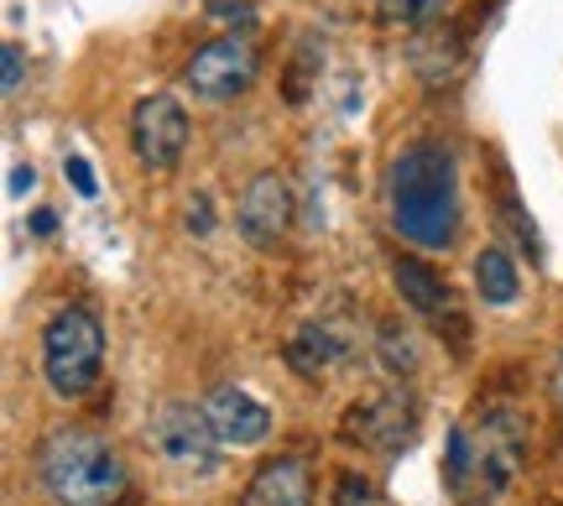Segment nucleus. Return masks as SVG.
Returning <instances> with one entry per match:
<instances>
[{
    "instance_id": "26",
    "label": "nucleus",
    "mask_w": 563,
    "mask_h": 506,
    "mask_svg": "<svg viewBox=\"0 0 563 506\" xmlns=\"http://www.w3.org/2000/svg\"><path fill=\"white\" fill-rule=\"evenodd\" d=\"M53 230H58V215H53V209H37V215H32V235H53Z\"/></svg>"
},
{
    "instance_id": "21",
    "label": "nucleus",
    "mask_w": 563,
    "mask_h": 506,
    "mask_svg": "<svg viewBox=\"0 0 563 506\" xmlns=\"http://www.w3.org/2000/svg\"><path fill=\"white\" fill-rule=\"evenodd\" d=\"M63 178L74 183V194H84V199L100 194V178H95V167L84 163V157H63Z\"/></svg>"
},
{
    "instance_id": "6",
    "label": "nucleus",
    "mask_w": 563,
    "mask_h": 506,
    "mask_svg": "<svg viewBox=\"0 0 563 506\" xmlns=\"http://www.w3.org/2000/svg\"><path fill=\"white\" fill-rule=\"evenodd\" d=\"M527 454V418L517 407H485L481 428L470 433V475H481L485 496H501Z\"/></svg>"
},
{
    "instance_id": "20",
    "label": "nucleus",
    "mask_w": 563,
    "mask_h": 506,
    "mask_svg": "<svg viewBox=\"0 0 563 506\" xmlns=\"http://www.w3.org/2000/svg\"><path fill=\"white\" fill-rule=\"evenodd\" d=\"M323 58H313V47L308 42H298V68H292V79H287V100L302 105L308 100V68H319Z\"/></svg>"
},
{
    "instance_id": "14",
    "label": "nucleus",
    "mask_w": 563,
    "mask_h": 506,
    "mask_svg": "<svg viewBox=\"0 0 563 506\" xmlns=\"http://www.w3.org/2000/svg\"><path fill=\"white\" fill-rule=\"evenodd\" d=\"M475 287H481V298H485L490 308L517 304V293H522V277H517V262L506 256L501 245H485L481 256H475Z\"/></svg>"
},
{
    "instance_id": "5",
    "label": "nucleus",
    "mask_w": 563,
    "mask_h": 506,
    "mask_svg": "<svg viewBox=\"0 0 563 506\" xmlns=\"http://www.w3.org/2000/svg\"><path fill=\"white\" fill-rule=\"evenodd\" d=\"M256 68H262V53H256V42L241 37V32H224V37L203 42L199 53L188 58V68H183V79H188V89L199 95V100H235V95H245L251 89V79H256Z\"/></svg>"
},
{
    "instance_id": "3",
    "label": "nucleus",
    "mask_w": 563,
    "mask_h": 506,
    "mask_svg": "<svg viewBox=\"0 0 563 506\" xmlns=\"http://www.w3.org/2000/svg\"><path fill=\"white\" fill-rule=\"evenodd\" d=\"M104 365V324L95 308L68 304L42 329V371L58 397H89Z\"/></svg>"
},
{
    "instance_id": "10",
    "label": "nucleus",
    "mask_w": 563,
    "mask_h": 506,
    "mask_svg": "<svg viewBox=\"0 0 563 506\" xmlns=\"http://www.w3.org/2000/svg\"><path fill=\"white\" fill-rule=\"evenodd\" d=\"M203 418L220 433L224 449H256V444H266V433H272V413H266L251 392H241V386H214V392L203 397Z\"/></svg>"
},
{
    "instance_id": "9",
    "label": "nucleus",
    "mask_w": 563,
    "mask_h": 506,
    "mask_svg": "<svg viewBox=\"0 0 563 506\" xmlns=\"http://www.w3.org/2000/svg\"><path fill=\"white\" fill-rule=\"evenodd\" d=\"M235 224H241V235L256 251H272L287 235V224H292V188H287V178L282 173H256L245 183Z\"/></svg>"
},
{
    "instance_id": "1",
    "label": "nucleus",
    "mask_w": 563,
    "mask_h": 506,
    "mask_svg": "<svg viewBox=\"0 0 563 506\" xmlns=\"http://www.w3.org/2000/svg\"><path fill=\"white\" fill-rule=\"evenodd\" d=\"M386 199H391V230L402 241L422 251H449L460 241V173H454L449 146H402L386 178Z\"/></svg>"
},
{
    "instance_id": "11",
    "label": "nucleus",
    "mask_w": 563,
    "mask_h": 506,
    "mask_svg": "<svg viewBox=\"0 0 563 506\" xmlns=\"http://www.w3.org/2000/svg\"><path fill=\"white\" fill-rule=\"evenodd\" d=\"M241 506H313V475H308V460H298V454L266 460V465L251 475Z\"/></svg>"
},
{
    "instance_id": "7",
    "label": "nucleus",
    "mask_w": 563,
    "mask_h": 506,
    "mask_svg": "<svg viewBox=\"0 0 563 506\" xmlns=\"http://www.w3.org/2000/svg\"><path fill=\"white\" fill-rule=\"evenodd\" d=\"M344 433L365 449H382V454H402L418 439V403L407 386H386L382 397L350 407L344 413Z\"/></svg>"
},
{
    "instance_id": "8",
    "label": "nucleus",
    "mask_w": 563,
    "mask_h": 506,
    "mask_svg": "<svg viewBox=\"0 0 563 506\" xmlns=\"http://www.w3.org/2000/svg\"><path fill=\"white\" fill-rule=\"evenodd\" d=\"M131 146H136V163L152 173L178 167L183 146H188V116L173 95H146L131 110Z\"/></svg>"
},
{
    "instance_id": "16",
    "label": "nucleus",
    "mask_w": 563,
    "mask_h": 506,
    "mask_svg": "<svg viewBox=\"0 0 563 506\" xmlns=\"http://www.w3.org/2000/svg\"><path fill=\"white\" fill-rule=\"evenodd\" d=\"M376 355H382V365L391 376H412L422 361L418 334H412L402 319H382V324H376Z\"/></svg>"
},
{
    "instance_id": "2",
    "label": "nucleus",
    "mask_w": 563,
    "mask_h": 506,
    "mask_svg": "<svg viewBox=\"0 0 563 506\" xmlns=\"http://www.w3.org/2000/svg\"><path fill=\"white\" fill-rule=\"evenodd\" d=\"M42 491L58 506H115L125 496V465L121 454L89 428L63 424L32 454Z\"/></svg>"
},
{
    "instance_id": "24",
    "label": "nucleus",
    "mask_w": 563,
    "mask_h": 506,
    "mask_svg": "<svg viewBox=\"0 0 563 506\" xmlns=\"http://www.w3.org/2000/svg\"><path fill=\"white\" fill-rule=\"evenodd\" d=\"M0 63H5V95H16L21 74H26V68H21V47H16V42H5V47H0Z\"/></svg>"
},
{
    "instance_id": "23",
    "label": "nucleus",
    "mask_w": 563,
    "mask_h": 506,
    "mask_svg": "<svg viewBox=\"0 0 563 506\" xmlns=\"http://www.w3.org/2000/svg\"><path fill=\"white\" fill-rule=\"evenodd\" d=\"M188 230H194V235H209V230H214V204H209V194H194V204H188Z\"/></svg>"
},
{
    "instance_id": "25",
    "label": "nucleus",
    "mask_w": 563,
    "mask_h": 506,
    "mask_svg": "<svg viewBox=\"0 0 563 506\" xmlns=\"http://www.w3.org/2000/svg\"><path fill=\"white\" fill-rule=\"evenodd\" d=\"M32 188H37V173H32V167H11V194H32Z\"/></svg>"
},
{
    "instance_id": "15",
    "label": "nucleus",
    "mask_w": 563,
    "mask_h": 506,
    "mask_svg": "<svg viewBox=\"0 0 563 506\" xmlns=\"http://www.w3.org/2000/svg\"><path fill=\"white\" fill-rule=\"evenodd\" d=\"M334 361H344V340L323 324L298 329V340L287 344V365H292L298 376H319V371H329Z\"/></svg>"
},
{
    "instance_id": "18",
    "label": "nucleus",
    "mask_w": 563,
    "mask_h": 506,
    "mask_svg": "<svg viewBox=\"0 0 563 506\" xmlns=\"http://www.w3.org/2000/svg\"><path fill=\"white\" fill-rule=\"evenodd\" d=\"M203 11H209V21H220L230 32H245V26L256 21V6H251V0H203Z\"/></svg>"
},
{
    "instance_id": "17",
    "label": "nucleus",
    "mask_w": 563,
    "mask_h": 506,
    "mask_svg": "<svg viewBox=\"0 0 563 506\" xmlns=\"http://www.w3.org/2000/svg\"><path fill=\"white\" fill-rule=\"evenodd\" d=\"M449 11V0H382V21L386 26H433Z\"/></svg>"
},
{
    "instance_id": "19",
    "label": "nucleus",
    "mask_w": 563,
    "mask_h": 506,
    "mask_svg": "<svg viewBox=\"0 0 563 506\" xmlns=\"http://www.w3.org/2000/svg\"><path fill=\"white\" fill-rule=\"evenodd\" d=\"M376 502V486L365 481L361 470H344L340 486H334V506H371Z\"/></svg>"
},
{
    "instance_id": "27",
    "label": "nucleus",
    "mask_w": 563,
    "mask_h": 506,
    "mask_svg": "<svg viewBox=\"0 0 563 506\" xmlns=\"http://www.w3.org/2000/svg\"><path fill=\"white\" fill-rule=\"evenodd\" d=\"M553 397H559V407H563V355H559V371H553Z\"/></svg>"
},
{
    "instance_id": "22",
    "label": "nucleus",
    "mask_w": 563,
    "mask_h": 506,
    "mask_svg": "<svg viewBox=\"0 0 563 506\" xmlns=\"http://www.w3.org/2000/svg\"><path fill=\"white\" fill-rule=\"evenodd\" d=\"M506 224L517 230V241H522L527 251H532V256L543 251V245H538V230H532V215H527V209H522V204H517V199H506Z\"/></svg>"
},
{
    "instance_id": "13",
    "label": "nucleus",
    "mask_w": 563,
    "mask_h": 506,
    "mask_svg": "<svg viewBox=\"0 0 563 506\" xmlns=\"http://www.w3.org/2000/svg\"><path fill=\"white\" fill-rule=\"evenodd\" d=\"M407 63L418 68V79L428 84H443V79H454L460 74V63H464V42L454 26H422L418 37H412V47H407Z\"/></svg>"
},
{
    "instance_id": "12",
    "label": "nucleus",
    "mask_w": 563,
    "mask_h": 506,
    "mask_svg": "<svg viewBox=\"0 0 563 506\" xmlns=\"http://www.w3.org/2000/svg\"><path fill=\"white\" fill-rule=\"evenodd\" d=\"M391 283H397V293H402V304L418 308L422 319H449V314H454V287L443 283L428 262H418V256L391 262Z\"/></svg>"
},
{
    "instance_id": "4",
    "label": "nucleus",
    "mask_w": 563,
    "mask_h": 506,
    "mask_svg": "<svg viewBox=\"0 0 563 506\" xmlns=\"http://www.w3.org/2000/svg\"><path fill=\"white\" fill-rule=\"evenodd\" d=\"M146 444L173 475H214L220 470V433L209 428L203 407L194 403H157L146 418Z\"/></svg>"
}]
</instances>
